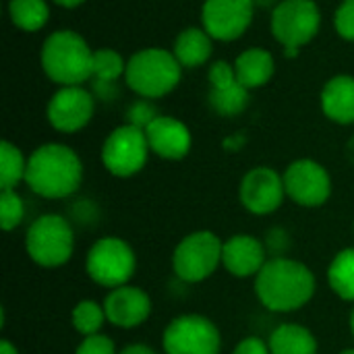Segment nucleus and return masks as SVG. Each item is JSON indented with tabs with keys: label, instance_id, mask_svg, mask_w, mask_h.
Masks as SVG:
<instances>
[{
	"label": "nucleus",
	"instance_id": "0eeeda50",
	"mask_svg": "<svg viewBox=\"0 0 354 354\" xmlns=\"http://www.w3.org/2000/svg\"><path fill=\"white\" fill-rule=\"evenodd\" d=\"M137 268L135 251L131 249L129 243L116 236H104L87 253L85 259V270L87 276L106 288H118L124 286Z\"/></svg>",
	"mask_w": 354,
	"mask_h": 354
},
{
	"label": "nucleus",
	"instance_id": "7ed1b4c3",
	"mask_svg": "<svg viewBox=\"0 0 354 354\" xmlns=\"http://www.w3.org/2000/svg\"><path fill=\"white\" fill-rule=\"evenodd\" d=\"M41 68L60 87L83 85L93 77V50L73 29H58L44 39Z\"/></svg>",
	"mask_w": 354,
	"mask_h": 354
},
{
	"label": "nucleus",
	"instance_id": "9d476101",
	"mask_svg": "<svg viewBox=\"0 0 354 354\" xmlns=\"http://www.w3.org/2000/svg\"><path fill=\"white\" fill-rule=\"evenodd\" d=\"M166 354H220L222 338L214 322L203 315H180L162 336Z\"/></svg>",
	"mask_w": 354,
	"mask_h": 354
},
{
	"label": "nucleus",
	"instance_id": "c85d7f7f",
	"mask_svg": "<svg viewBox=\"0 0 354 354\" xmlns=\"http://www.w3.org/2000/svg\"><path fill=\"white\" fill-rule=\"evenodd\" d=\"M209 85L212 89H228L232 85L239 83L236 73H234V64L226 62V60H216L209 66Z\"/></svg>",
	"mask_w": 354,
	"mask_h": 354
},
{
	"label": "nucleus",
	"instance_id": "6e6552de",
	"mask_svg": "<svg viewBox=\"0 0 354 354\" xmlns=\"http://www.w3.org/2000/svg\"><path fill=\"white\" fill-rule=\"evenodd\" d=\"M149 151L151 149L145 131L127 122L106 137L102 147V162L112 176L129 178L145 166Z\"/></svg>",
	"mask_w": 354,
	"mask_h": 354
},
{
	"label": "nucleus",
	"instance_id": "473e14b6",
	"mask_svg": "<svg viewBox=\"0 0 354 354\" xmlns=\"http://www.w3.org/2000/svg\"><path fill=\"white\" fill-rule=\"evenodd\" d=\"M156 116H158L156 114V108L149 106L147 102H139V104H135V106L129 108V124H135V127H139L143 131L149 127V122Z\"/></svg>",
	"mask_w": 354,
	"mask_h": 354
},
{
	"label": "nucleus",
	"instance_id": "c9c22d12",
	"mask_svg": "<svg viewBox=\"0 0 354 354\" xmlns=\"http://www.w3.org/2000/svg\"><path fill=\"white\" fill-rule=\"evenodd\" d=\"M52 2H56L58 6H64V8H77V6H81L85 0H52Z\"/></svg>",
	"mask_w": 354,
	"mask_h": 354
},
{
	"label": "nucleus",
	"instance_id": "b1692460",
	"mask_svg": "<svg viewBox=\"0 0 354 354\" xmlns=\"http://www.w3.org/2000/svg\"><path fill=\"white\" fill-rule=\"evenodd\" d=\"M27 160L17 145L10 141L0 143V191L15 189L21 180H25Z\"/></svg>",
	"mask_w": 354,
	"mask_h": 354
},
{
	"label": "nucleus",
	"instance_id": "a878e982",
	"mask_svg": "<svg viewBox=\"0 0 354 354\" xmlns=\"http://www.w3.org/2000/svg\"><path fill=\"white\" fill-rule=\"evenodd\" d=\"M106 319V311L104 305L95 303V301H81L77 303V307L73 309V326L81 336H95L100 334L102 326Z\"/></svg>",
	"mask_w": 354,
	"mask_h": 354
},
{
	"label": "nucleus",
	"instance_id": "f704fd0d",
	"mask_svg": "<svg viewBox=\"0 0 354 354\" xmlns=\"http://www.w3.org/2000/svg\"><path fill=\"white\" fill-rule=\"evenodd\" d=\"M120 354H156L149 346H145V344H131V346H127L124 351Z\"/></svg>",
	"mask_w": 354,
	"mask_h": 354
},
{
	"label": "nucleus",
	"instance_id": "f8f14e48",
	"mask_svg": "<svg viewBox=\"0 0 354 354\" xmlns=\"http://www.w3.org/2000/svg\"><path fill=\"white\" fill-rule=\"evenodd\" d=\"M255 0H205L201 8L203 29L218 41L239 39L253 23Z\"/></svg>",
	"mask_w": 354,
	"mask_h": 354
},
{
	"label": "nucleus",
	"instance_id": "4be33fe9",
	"mask_svg": "<svg viewBox=\"0 0 354 354\" xmlns=\"http://www.w3.org/2000/svg\"><path fill=\"white\" fill-rule=\"evenodd\" d=\"M8 15L15 27L33 33L39 31L50 19V6L46 0H10Z\"/></svg>",
	"mask_w": 354,
	"mask_h": 354
},
{
	"label": "nucleus",
	"instance_id": "2f4dec72",
	"mask_svg": "<svg viewBox=\"0 0 354 354\" xmlns=\"http://www.w3.org/2000/svg\"><path fill=\"white\" fill-rule=\"evenodd\" d=\"M290 247V236L284 228H272L266 236V249L274 257H284V253Z\"/></svg>",
	"mask_w": 354,
	"mask_h": 354
},
{
	"label": "nucleus",
	"instance_id": "a211bd4d",
	"mask_svg": "<svg viewBox=\"0 0 354 354\" xmlns=\"http://www.w3.org/2000/svg\"><path fill=\"white\" fill-rule=\"evenodd\" d=\"M322 110L338 124L354 122V77L336 75L322 89Z\"/></svg>",
	"mask_w": 354,
	"mask_h": 354
},
{
	"label": "nucleus",
	"instance_id": "20e7f679",
	"mask_svg": "<svg viewBox=\"0 0 354 354\" xmlns=\"http://www.w3.org/2000/svg\"><path fill=\"white\" fill-rule=\"evenodd\" d=\"M183 66L164 48H143L127 60L124 81L141 97L156 100L168 95L180 83Z\"/></svg>",
	"mask_w": 354,
	"mask_h": 354
},
{
	"label": "nucleus",
	"instance_id": "bb28decb",
	"mask_svg": "<svg viewBox=\"0 0 354 354\" xmlns=\"http://www.w3.org/2000/svg\"><path fill=\"white\" fill-rule=\"evenodd\" d=\"M127 73V62L122 56L110 48L93 50V77L100 83H112Z\"/></svg>",
	"mask_w": 354,
	"mask_h": 354
},
{
	"label": "nucleus",
	"instance_id": "1a4fd4ad",
	"mask_svg": "<svg viewBox=\"0 0 354 354\" xmlns=\"http://www.w3.org/2000/svg\"><path fill=\"white\" fill-rule=\"evenodd\" d=\"M322 25L315 0H282L272 12V33L284 48H303Z\"/></svg>",
	"mask_w": 354,
	"mask_h": 354
},
{
	"label": "nucleus",
	"instance_id": "393cba45",
	"mask_svg": "<svg viewBox=\"0 0 354 354\" xmlns=\"http://www.w3.org/2000/svg\"><path fill=\"white\" fill-rule=\"evenodd\" d=\"M209 106L220 116H239L249 106V89L241 83L228 89H209Z\"/></svg>",
	"mask_w": 354,
	"mask_h": 354
},
{
	"label": "nucleus",
	"instance_id": "f3484780",
	"mask_svg": "<svg viewBox=\"0 0 354 354\" xmlns=\"http://www.w3.org/2000/svg\"><path fill=\"white\" fill-rule=\"evenodd\" d=\"M266 245L251 234H234L222 247V266L236 278L257 276L266 266Z\"/></svg>",
	"mask_w": 354,
	"mask_h": 354
},
{
	"label": "nucleus",
	"instance_id": "4468645a",
	"mask_svg": "<svg viewBox=\"0 0 354 354\" xmlns=\"http://www.w3.org/2000/svg\"><path fill=\"white\" fill-rule=\"evenodd\" d=\"M284 195V176H280L274 168H253L241 180V203L255 216H268L276 212L282 205Z\"/></svg>",
	"mask_w": 354,
	"mask_h": 354
},
{
	"label": "nucleus",
	"instance_id": "cd10ccee",
	"mask_svg": "<svg viewBox=\"0 0 354 354\" xmlns=\"http://www.w3.org/2000/svg\"><path fill=\"white\" fill-rule=\"evenodd\" d=\"M25 216V205L21 195L10 189V191H0V226L4 232L15 230Z\"/></svg>",
	"mask_w": 354,
	"mask_h": 354
},
{
	"label": "nucleus",
	"instance_id": "e433bc0d",
	"mask_svg": "<svg viewBox=\"0 0 354 354\" xmlns=\"http://www.w3.org/2000/svg\"><path fill=\"white\" fill-rule=\"evenodd\" d=\"M0 354H19V351H17V346H12L8 340H2V342H0Z\"/></svg>",
	"mask_w": 354,
	"mask_h": 354
},
{
	"label": "nucleus",
	"instance_id": "412c9836",
	"mask_svg": "<svg viewBox=\"0 0 354 354\" xmlns=\"http://www.w3.org/2000/svg\"><path fill=\"white\" fill-rule=\"evenodd\" d=\"M268 346L272 354H317L315 336L299 324H284L276 328Z\"/></svg>",
	"mask_w": 354,
	"mask_h": 354
},
{
	"label": "nucleus",
	"instance_id": "4c0bfd02",
	"mask_svg": "<svg viewBox=\"0 0 354 354\" xmlns=\"http://www.w3.org/2000/svg\"><path fill=\"white\" fill-rule=\"evenodd\" d=\"M299 50L301 48H284V56L286 58H295V56H299Z\"/></svg>",
	"mask_w": 354,
	"mask_h": 354
},
{
	"label": "nucleus",
	"instance_id": "aec40b11",
	"mask_svg": "<svg viewBox=\"0 0 354 354\" xmlns=\"http://www.w3.org/2000/svg\"><path fill=\"white\" fill-rule=\"evenodd\" d=\"M274 68H276L274 56L263 48H249V50L241 52L234 60L236 79L247 89L266 85L272 79Z\"/></svg>",
	"mask_w": 354,
	"mask_h": 354
},
{
	"label": "nucleus",
	"instance_id": "72a5a7b5",
	"mask_svg": "<svg viewBox=\"0 0 354 354\" xmlns=\"http://www.w3.org/2000/svg\"><path fill=\"white\" fill-rule=\"evenodd\" d=\"M234 354H272L270 353V346L259 340V338H245L236 348Z\"/></svg>",
	"mask_w": 354,
	"mask_h": 354
},
{
	"label": "nucleus",
	"instance_id": "ea45409f",
	"mask_svg": "<svg viewBox=\"0 0 354 354\" xmlns=\"http://www.w3.org/2000/svg\"><path fill=\"white\" fill-rule=\"evenodd\" d=\"M340 354H354V348H351V351H344V353H340Z\"/></svg>",
	"mask_w": 354,
	"mask_h": 354
},
{
	"label": "nucleus",
	"instance_id": "58836bf2",
	"mask_svg": "<svg viewBox=\"0 0 354 354\" xmlns=\"http://www.w3.org/2000/svg\"><path fill=\"white\" fill-rule=\"evenodd\" d=\"M351 330H353V336H354V309H353V315H351Z\"/></svg>",
	"mask_w": 354,
	"mask_h": 354
},
{
	"label": "nucleus",
	"instance_id": "423d86ee",
	"mask_svg": "<svg viewBox=\"0 0 354 354\" xmlns=\"http://www.w3.org/2000/svg\"><path fill=\"white\" fill-rule=\"evenodd\" d=\"M224 243L209 230H197L185 236L172 255L174 274L189 284L203 282L222 263Z\"/></svg>",
	"mask_w": 354,
	"mask_h": 354
},
{
	"label": "nucleus",
	"instance_id": "c756f323",
	"mask_svg": "<svg viewBox=\"0 0 354 354\" xmlns=\"http://www.w3.org/2000/svg\"><path fill=\"white\" fill-rule=\"evenodd\" d=\"M336 31L342 39L354 41V0H342L334 17Z\"/></svg>",
	"mask_w": 354,
	"mask_h": 354
},
{
	"label": "nucleus",
	"instance_id": "6ab92c4d",
	"mask_svg": "<svg viewBox=\"0 0 354 354\" xmlns=\"http://www.w3.org/2000/svg\"><path fill=\"white\" fill-rule=\"evenodd\" d=\"M212 39L214 37L203 27H187L176 35L172 54L183 68H197L212 58Z\"/></svg>",
	"mask_w": 354,
	"mask_h": 354
},
{
	"label": "nucleus",
	"instance_id": "39448f33",
	"mask_svg": "<svg viewBox=\"0 0 354 354\" xmlns=\"http://www.w3.org/2000/svg\"><path fill=\"white\" fill-rule=\"evenodd\" d=\"M25 249L31 261L41 268L64 266L75 251V232L71 222L58 214L39 216L27 228Z\"/></svg>",
	"mask_w": 354,
	"mask_h": 354
},
{
	"label": "nucleus",
	"instance_id": "7c9ffc66",
	"mask_svg": "<svg viewBox=\"0 0 354 354\" xmlns=\"http://www.w3.org/2000/svg\"><path fill=\"white\" fill-rule=\"evenodd\" d=\"M75 354H116L114 342L108 336L95 334V336H87L81 340V344L77 346Z\"/></svg>",
	"mask_w": 354,
	"mask_h": 354
},
{
	"label": "nucleus",
	"instance_id": "f03ea898",
	"mask_svg": "<svg viewBox=\"0 0 354 354\" xmlns=\"http://www.w3.org/2000/svg\"><path fill=\"white\" fill-rule=\"evenodd\" d=\"M83 180L79 156L62 143L39 145L27 158L25 183L44 199H64L73 195Z\"/></svg>",
	"mask_w": 354,
	"mask_h": 354
},
{
	"label": "nucleus",
	"instance_id": "5701e85b",
	"mask_svg": "<svg viewBox=\"0 0 354 354\" xmlns=\"http://www.w3.org/2000/svg\"><path fill=\"white\" fill-rule=\"evenodd\" d=\"M328 282L340 299L354 301V249H344L332 259Z\"/></svg>",
	"mask_w": 354,
	"mask_h": 354
},
{
	"label": "nucleus",
	"instance_id": "dca6fc26",
	"mask_svg": "<svg viewBox=\"0 0 354 354\" xmlns=\"http://www.w3.org/2000/svg\"><path fill=\"white\" fill-rule=\"evenodd\" d=\"M149 149L164 160H183L191 151L189 127L172 116H156L145 129Z\"/></svg>",
	"mask_w": 354,
	"mask_h": 354
},
{
	"label": "nucleus",
	"instance_id": "2eb2a0df",
	"mask_svg": "<svg viewBox=\"0 0 354 354\" xmlns=\"http://www.w3.org/2000/svg\"><path fill=\"white\" fill-rule=\"evenodd\" d=\"M106 319L122 330H133L145 324V319L151 313V299L145 290L137 286H118L112 288V292L104 301Z\"/></svg>",
	"mask_w": 354,
	"mask_h": 354
},
{
	"label": "nucleus",
	"instance_id": "ddd939ff",
	"mask_svg": "<svg viewBox=\"0 0 354 354\" xmlns=\"http://www.w3.org/2000/svg\"><path fill=\"white\" fill-rule=\"evenodd\" d=\"M93 110H95L93 95L87 89H83V85H68V87H60L50 97L46 116L48 122L58 133H77L89 124Z\"/></svg>",
	"mask_w": 354,
	"mask_h": 354
},
{
	"label": "nucleus",
	"instance_id": "9b49d317",
	"mask_svg": "<svg viewBox=\"0 0 354 354\" xmlns=\"http://www.w3.org/2000/svg\"><path fill=\"white\" fill-rule=\"evenodd\" d=\"M286 195L303 207H319L332 195V178L315 160H297L284 172Z\"/></svg>",
	"mask_w": 354,
	"mask_h": 354
},
{
	"label": "nucleus",
	"instance_id": "f257e3e1",
	"mask_svg": "<svg viewBox=\"0 0 354 354\" xmlns=\"http://www.w3.org/2000/svg\"><path fill=\"white\" fill-rule=\"evenodd\" d=\"M255 292L266 309L290 313L305 307L313 299L315 276L301 261L272 257L255 276Z\"/></svg>",
	"mask_w": 354,
	"mask_h": 354
}]
</instances>
